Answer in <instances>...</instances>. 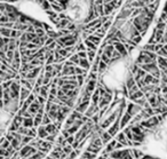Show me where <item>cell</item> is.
I'll use <instances>...</instances> for the list:
<instances>
[{
	"label": "cell",
	"mask_w": 167,
	"mask_h": 159,
	"mask_svg": "<svg viewBox=\"0 0 167 159\" xmlns=\"http://www.w3.org/2000/svg\"><path fill=\"white\" fill-rule=\"evenodd\" d=\"M74 75H76V76H77V75H87V70H85V69L76 65V67H74Z\"/></svg>",
	"instance_id": "37"
},
{
	"label": "cell",
	"mask_w": 167,
	"mask_h": 159,
	"mask_svg": "<svg viewBox=\"0 0 167 159\" xmlns=\"http://www.w3.org/2000/svg\"><path fill=\"white\" fill-rule=\"evenodd\" d=\"M85 40V46H86V50H97V46L94 44V43H92V41H89L88 39H84Z\"/></svg>",
	"instance_id": "23"
},
{
	"label": "cell",
	"mask_w": 167,
	"mask_h": 159,
	"mask_svg": "<svg viewBox=\"0 0 167 159\" xmlns=\"http://www.w3.org/2000/svg\"><path fill=\"white\" fill-rule=\"evenodd\" d=\"M37 151H38V150H37L36 148H33V147H31L30 144H25V146H23L22 148L18 150V157H20V158L30 157V156L35 155Z\"/></svg>",
	"instance_id": "2"
},
{
	"label": "cell",
	"mask_w": 167,
	"mask_h": 159,
	"mask_svg": "<svg viewBox=\"0 0 167 159\" xmlns=\"http://www.w3.org/2000/svg\"><path fill=\"white\" fill-rule=\"evenodd\" d=\"M101 149L102 148H98V147H95V146H93V144H89V147L87 148L86 151H89V152H92V153H95L97 155L100 151H101Z\"/></svg>",
	"instance_id": "35"
},
{
	"label": "cell",
	"mask_w": 167,
	"mask_h": 159,
	"mask_svg": "<svg viewBox=\"0 0 167 159\" xmlns=\"http://www.w3.org/2000/svg\"><path fill=\"white\" fill-rule=\"evenodd\" d=\"M35 33H36L38 37H42V35L46 34V31H45L42 28H40V26H36V28H35Z\"/></svg>",
	"instance_id": "38"
},
{
	"label": "cell",
	"mask_w": 167,
	"mask_h": 159,
	"mask_svg": "<svg viewBox=\"0 0 167 159\" xmlns=\"http://www.w3.org/2000/svg\"><path fill=\"white\" fill-rule=\"evenodd\" d=\"M86 39H88L89 41L94 43V44H95L96 46H98L100 44H101V38H98L97 35H95V34H93V33L89 34V35H88V37H87Z\"/></svg>",
	"instance_id": "24"
},
{
	"label": "cell",
	"mask_w": 167,
	"mask_h": 159,
	"mask_svg": "<svg viewBox=\"0 0 167 159\" xmlns=\"http://www.w3.org/2000/svg\"><path fill=\"white\" fill-rule=\"evenodd\" d=\"M22 34V31H18V30H15L12 29L11 30V34H9V38H14V39H18Z\"/></svg>",
	"instance_id": "32"
},
{
	"label": "cell",
	"mask_w": 167,
	"mask_h": 159,
	"mask_svg": "<svg viewBox=\"0 0 167 159\" xmlns=\"http://www.w3.org/2000/svg\"><path fill=\"white\" fill-rule=\"evenodd\" d=\"M112 45H113V47H115V49H116V50L120 54V56L121 57L128 56V53H127V50H126V48H125V46H124L122 43H120V41H116V43H113Z\"/></svg>",
	"instance_id": "6"
},
{
	"label": "cell",
	"mask_w": 167,
	"mask_h": 159,
	"mask_svg": "<svg viewBox=\"0 0 167 159\" xmlns=\"http://www.w3.org/2000/svg\"><path fill=\"white\" fill-rule=\"evenodd\" d=\"M77 55L79 56V58H87V55H86V50L77 52Z\"/></svg>",
	"instance_id": "52"
},
{
	"label": "cell",
	"mask_w": 167,
	"mask_h": 159,
	"mask_svg": "<svg viewBox=\"0 0 167 159\" xmlns=\"http://www.w3.org/2000/svg\"><path fill=\"white\" fill-rule=\"evenodd\" d=\"M21 11H17V8L15 6H13L11 4H6L5 5V11H4V15H6L8 17V21L9 22H16L18 16H20Z\"/></svg>",
	"instance_id": "1"
},
{
	"label": "cell",
	"mask_w": 167,
	"mask_h": 159,
	"mask_svg": "<svg viewBox=\"0 0 167 159\" xmlns=\"http://www.w3.org/2000/svg\"><path fill=\"white\" fill-rule=\"evenodd\" d=\"M116 135H117V137H116V141H117V142H120L124 147H132V141H128L122 132L117 133Z\"/></svg>",
	"instance_id": "10"
},
{
	"label": "cell",
	"mask_w": 167,
	"mask_h": 159,
	"mask_svg": "<svg viewBox=\"0 0 167 159\" xmlns=\"http://www.w3.org/2000/svg\"><path fill=\"white\" fill-rule=\"evenodd\" d=\"M62 151L68 156V155L72 151V147L70 146V144H65V146H63V147H62Z\"/></svg>",
	"instance_id": "43"
},
{
	"label": "cell",
	"mask_w": 167,
	"mask_h": 159,
	"mask_svg": "<svg viewBox=\"0 0 167 159\" xmlns=\"http://www.w3.org/2000/svg\"><path fill=\"white\" fill-rule=\"evenodd\" d=\"M105 33H107V31H104V30H103V29H102L101 26H100L98 29H96L95 31L93 32V34H95V35H97V37H98V38H101V39H102V38H104V35H105Z\"/></svg>",
	"instance_id": "30"
},
{
	"label": "cell",
	"mask_w": 167,
	"mask_h": 159,
	"mask_svg": "<svg viewBox=\"0 0 167 159\" xmlns=\"http://www.w3.org/2000/svg\"><path fill=\"white\" fill-rule=\"evenodd\" d=\"M81 50H86V46L83 43H79L76 46V52H81Z\"/></svg>",
	"instance_id": "46"
},
{
	"label": "cell",
	"mask_w": 167,
	"mask_h": 159,
	"mask_svg": "<svg viewBox=\"0 0 167 159\" xmlns=\"http://www.w3.org/2000/svg\"><path fill=\"white\" fill-rule=\"evenodd\" d=\"M112 25V20H108L107 22L102 23V25H101V28L104 30V31H108L109 29H110V26Z\"/></svg>",
	"instance_id": "41"
},
{
	"label": "cell",
	"mask_w": 167,
	"mask_h": 159,
	"mask_svg": "<svg viewBox=\"0 0 167 159\" xmlns=\"http://www.w3.org/2000/svg\"><path fill=\"white\" fill-rule=\"evenodd\" d=\"M157 56H163V57H167V50H166V45H163L161 48L156 53Z\"/></svg>",
	"instance_id": "33"
},
{
	"label": "cell",
	"mask_w": 167,
	"mask_h": 159,
	"mask_svg": "<svg viewBox=\"0 0 167 159\" xmlns=\"http://www.w3.org/2000/svg\"><path fill=\"white\" fill-rule=\"evenodd\" d=\"M156 29H157V30H161V31H165V29H166V22H157Z\"/></svg>",
	"instance_id": "44"
},
{
	"label": "cell",
	"mask_w": 167,
	"mask_h": 159,
	"mask_svg": "<svg viewBox=\"0 0 167 159\" xmlns=\"http://www.w3.org/2000/svg\"><path fill=\"white\" fill-rule=\"evenodd\" d=\"M55 138H56V135L55 134H48L47 136L45 137V140L48 141V142H50V143H55Z\"/></svg>",
	"instance_id": "45"
},
{
	"label": "cell",
	"mask_w": 167,
	"mask_h": 159,
	"mask_svg": "<svg viewBox=\"0 0 167 159\" xmlns=\"http://www.w3.org/2000/svg\"><path fill=\"white\" fill-rule=\"evenodd\" d=\"M132 119V116L129 114H127V112H125V114H121V117H120V121H119V127L120 128H124V127H126L127 124L129 123V120Z\"/></svg>",
	"instance_id": "13"
},
{
	"label": "cell",
	"mask_w": 167,
	"mask_h": 159,
	"mask_svg": "<svg viewBox=\"0 0 167 159\" xmlns=\"http://www.w3.org/2000/svg\"><path fill=\"white\" fill-rule=\"evenodd\" d=\"M22 126H23V127H25V128L33 127V118H32V117H29V118H23Z\"/></svg>",
	"instance_id": "22"
},
{
	"label": "cell",
	"mask_w": 167,
	"mask_h": 159,
	"mask_svg": "<svg viewBox=\"0 0 167 159\" xmlns=\"http://www.w3.org/2000/svg\"><path fill=\"white\" fill-rule=\"evenodd\" d=\"M50 157L54 159H61V155H60V152H57V151H55V150H52Z\"/></svg>",
	"instance_id": "47"
},
{
	"label": "cell",
	"mask_w": 167,
	"mask_h": 159,
	"mask_svg": "<svg viewBox=\"0 0 167 159\" xmlns=\"http://www.w3.org/2000/svg\"><path fill=\"white\" fill-rule=\"evenodd\" d=\"M18 159H21V158H20V157H18Z\"/></svg>",
	"instance_id": "60"
},
{
	"label": "cell",
	"mask_w": 167,
	"mask_h": 159,
	"mask_svg": "<svg viewBox=\"0 0 167 159\" xmlns=\"http://www.w3.org/2000/svg\"><path fill=\"white\" fill-rule=\"evenodd\" d=\"M81 158L83 159H95L96 155L95 153L89 152V151H85V152L83 153V156H81Z\"/></svg>",
	"instance_id": "36"
},
{
	"label": "cell",
	"mask_w": 167,
	"mask_h": 159,
	"mask_svg": "<svg viewBox=\"0 0 167 159\" xmlns=\"http://www.w3.org/2000/svg\"><path fill=\"white\" fill-rule=\"evenodd\" d=\"M46 159H54V158H52V157H47Z\"/></svg>",
	"instance_id": "59"
},
{
	"label": "cell",
	"mask_w": 167,
	"mask_h": 159,
	"mask_svg": "<svg viewBox=\"0 0 167 159\" xmlns=\"http://www.w3.org/2000/svg\"><path fill=\"white\" fill-rule=\"evenodd\" d=\"M86 55H87V60H88L89 63L92 64L96 56V50H89V49H88V50H86Z\"/></svg>",
	"instance_id": "26"
},
{
	"label": "cell",
	"mask_w": 167,
	"mask_h": 159,
	"mask_svg": "<svg viewBox=\"0 0 167 159\" xmlns=\"http://www.w3.org/2000/svg\"><path fill=\"white\" fill-rule=\"evenodd\" d=\"M36 100L38 101L39 104H45L46 101H47V99H45V97H42V96H40V95H36Z\"/></svg>",
	"instance_id": "48"
},
{
	"label": "cell",
	"mask_w": 167,
	"mask_h": 159,
	"mask_svg": "<svg viewBox=\"0 0 167 159\" xmlns=\"http://www.w3.org/2000/svg\"><path fill=\"white\" fill-rule=\"evenodd\" d=\"M96 133L98 134V136H100V138H101V141H102V143H103V144H107L108 142H110V141H111V138H112V136H111L108 132H105L104 129H102V128H100Z\"/></svg>",
	"instance_id": "7"
},
{
	"label": "cell",
	"mask_w": 167,
	"mask_h": 159,
	"mask_svg": "<svg viewBox=\"0 0 167 159\" xmlns=\"http://www.w3.org/2000/svg\"><path fill=\"white\" fill-rule=\"evenodd\" d=\"M91 65H92V64L89 63V61H88L87 58H79L78 67L85 69V70H88V69H91Z\"/></svg>",
	"instance_id": "20"
},
{
	"label": "cell",
	"mask_w": 167,
	"mask_h": 159,
	"mask_svg": "<svg viewBox=\"0 0 167 159\" xmlns=\"http://www.w3.org/2000/svg\"><path fill=\"white\" fill-rule=\"evenodd\" d=\"M87 75H77L76 76V80H77V84H78V87H81L85 82V78H86Z\"/></svg>",
	"instance_id": "29"
},
{
	"label": "cell",
	"mask_w": 167,
	"mask_h": 159,
	"mask_svg": "<svg viewBox=\"0 0 167 159\" xmlns=\"http://www.w3.org/2000/svg\"><path fill=\"white\" fill-rule=\"evenodd\" d=\"M22 121H23V117L20 116V114H16L13 118L12 125L9 126V132H16V129L22 125Z\"/></svg>",
	"instance_id": "5"
},
{
	"label": "cell",
	"mask_w": 167,
	"mask_h": 159,
	"mask_svg": "<svg viewBox=\"0 0 167 159\" xmlns=\"http://www.w3.org/2000/svg\"><path fill=\"white\" fill-rule=\"evenodd\" d=\"M98 99H100V93H98V89L95 88V91L93 92V94H92V96H91V101H92L93 104H97Z\"/></svg>",
	"instance_id": "27"
},
{
	"label": "cell",
	"mask_w": 167,
	"mask_h": 159,
	"mask_svg": "<svg viewBox=\"0 0 167 159\" xmlns=\"http://www.w3.org/2000/svg\"><path fill=\"white\" fill-rule=\"evenodd\" d=\"M116 142H117L116 140H112L111 142H108V143H107L108 146H107V148H105V150H104V151H105L107 153H110V152H111L113 149H115V144H116Z\"/></svg>",
	"instance_id": "31"
},
{
	"label": "cell",
	"mask_w": 167,
	"mask_h": 159,
	"mask_svg": "<svg viewBox=\"0 0 167 159\" xmlns=\"http://www.w3.org/2000/svg\"><path fill=\"white\" fill-rule=\"evenodd\" d=\"M103 1V4H108V2H110L111 0H102Z\"/></svg>",
	"instance_id": "57"
},
{
	"label": "cell",
	"mask_w": 167,
	"mask_h": 159,
	"mask_svg": "<svg viewBox=\"0 0 167 159\" xmlns=\"http://www.w3.org/2000/svg\"><path fill=\"white\" fill-rule=\"evenodd\" d=\"M39 108H40V104L38 103V101H37V100H35L33 102L31 103L30 105H29V108H28V111H29L30 114H32L33 117H35V114L38 112V109H39Z\"/></svg>",
	"instance_id": "15"
},
{
	"label": "cell",
	"mask_w": 167,
	"mask_h": 159,
	"mask_svg": "<svg viewBox=\"0 0 167 159\" xmlns=\"http://www.w3.org/2000/svg\"><path fill=\"white\" fill-rule=\"evenodd\" d=\"M142 80H143L144 85H159V79L155 78L150 73H145V76L142 78Z\"/></svg>",
	"instance_id": "9"
},
{
	"label": "cell",
	"mask_w": 167,
	"mask_h": 159,
	"mask_svg": "<svg viewBox=\"0 0 167 159\" xmlns=\"http://www.w3.org/2000/svg\"><path fill=\"white\" fill-rule=\"evenodd\" d=\"M131 153L134 159H140L141 157H143L144 155V152L142 150H140V149H132Z\"/></svg>",
	"instance_id": "21"
},
{
	"label": "cell",
	"mask_w": 167,
	"mask_h": 159,
	"mask_svg": "<svg viewBox=\"0 0 167 159\" xmlns=\"http://www.w3.org/2000/svg\"><path fill=\"white\" fill-rule=\"evenodd\" d=\"M119 121H120V116H117V118L115 119V121L112 123V125L109 127L108 129V133L111 135V136H115L118 132H119L120 127H119Z\"/></svg>",
	"instance_id": "4"
},
{
	"label": "cell",
	"mask_w": 167,
	"mask_h": 159,
	"mask_svg": "<svg viewBox=\"0 0 167 159\" xmlns=\"http://www.w3.org/2000/svg\"><path fill=\"white\" fill-rule=\"evenodd\" d=\"M45 129H46L47 134H55V135H57V132H59V129L56 128V126H55L54 123H50L48 125H45Z\"/></svg>",
	"instance_id": "18"
},
{
	"label": "cell",
	"mask_w": 167,
	"mask_h": 159,
	"mask_svg": "<svg viewBox=\"0 0 167 159\" xmlns=\"http://www.w3.org/2000/svg\"><path fill=\"white\" fill-rule=\"evenodd\" d=\"M31 91H29L28 88H25L23 86H21L20 88V96H18V101H24L29 95H30Z\"/></svg>",
	"instance_id": "17"
},
{
	"label": "cell",
	"mask_w": 167,
	"mask_h": 159,
	"mask_svg": "<svg viewBox=\"0 0 167 159\" xmlns=\"http://www.w3.org/2000/svg\"><path fill=\"white\" fill-rule=\"evenodd\" d=\"M91 119H92V121H93L94 124H98V123H100V117H98L97 114H93V116L91 117Z\"/></svg>",
	"instance_id": "50"
},
{
	"label": "cell",
	"mask_w": 167,
	"mask_h": 159,
	"mask_svg": "<svg viewBox=\"0 0 167 159\" xmlns=\"http://www.w3.org/2000/svg\"><path fill=\"white\" fill-rule=\"evenodd\" d=\"M98 110H100V108L97 106V104H89L88 105V108L86 109V111L84 112V116H86V117H88V118H91L93 114H95L98 112Z\"/></svg>",
	"instance_id": "11"
},
{
	"label": "cell",
	"mask_w": 167,
	"mask_h": 159,
	"mask_svg": "<svg viewBox=\"0 0 167 159\" xmlns=\"http://www.w3.org/2000/svg\"><path fill=\"white\" fill-rule=\"evenodd\" d=\"M68 156H69V158H68V159H76V157H77L78 155L76 153V151H74V150H72V151L69 153V155H68Z\"/></svg>",
	"instance_id": "55"
},
{
	"label": "cell",
	"mask_w": 167,
	"mask_h": 159,
	"mask_svg": "<svg viewBox=\"0 0 167 159\" xmlns=\"http://www.w3.org/2000/svg\"><path fill=\"white\" fill-rule=\"evenodd\" d=\"M70 116H72L74 119H81V117H83V114H80V112H78V111H72V114H70Z\"/></svg>",
	"instance_id": "49"
},
{
	"label": "cell",
	"mask_w": 167,
	"mask_h": 159,
	"mask_svg": "<svg viewBox=\"0 0 167 159\" xmlns=\"http://www.w3.org/2000/svg\"><path fill=\"white\" fill-rule=\"evenodd\" d=\"M131 13H132V8H126V7H124V8L121 9V11L117 15L116 20H128Z\"/></svg>",
	"instance_id": "12"
},
{
	"label": "cell",
	"mask_w": 167,
	"mask_h": 159,
	"mask_svg": "<svg viewBox=\"0 0 167 159\" xmlns=\"http://www.w3.org/2000/svg\"><path fill=\"white\" fill-rule=\"evenodd\" d=\"M125 129H124V134H125V136H126V138L128 140V141H132V138H133V133H132L131 131V127H129V125L127 126V127H124Z\"/></svg>",
	"instance_id": "28"
},
{
	"label": "cell",
	"mask_w": 167,
	"mask_h": 159,
	"mask_svg": "<svg viewBox=\"0 0 167 159\" xmlns=\"http://www.w3.org/2000/svg\"><path fill=\"white\" fill-rule=\"evenodd\" d=\"M52 123V120H50V118L48 117L47 114H42V119H41V125H48V124H50Z\"/></svg>",
	"instance_id": "39"
},
{
	"label": "cell",
	"mask_w": 167,
	"mask_h": 159,
	"mask_svg": "<svg viewBox=\"0 0 167 159\" xmlns=\"http://www.w3.org/2000/svg\"><path fill=\"white\" fill-rule=\"evenodd\" d=\"M69 61H71L74 65H78V63H79V56L77 55V53L71 54V55L69 56Z\"/></svg>",
	"instance_id": "34"
},
{
	"label": "cell",
	"mask_w": 167,
	"mask_h": 159,
	"mask_svg": "<svg viewBox=\"0 0 167 159\" xmlns=\"http://www.w3.org/2000/svg\"><path fill=\"white\" fill-rule=\"evenodd\" d=\"M144 94L142 93L141 89H137V91H135L134 93H132V94H128V99L131 100L132 102L133 101H135L136 99H140V97H142Z\"/></svg>",
	"instance_id": "19"
},
{
	"label": "cell",
	"mask_w": 167,
	"mask_h": 159,
	"mask_svg": "<svg viewBox=\"0 0 167 159\" xmlns=\"http://www.w3.org/2000/svg\"><path fill=\"white\" fill-rule=\"evenodd\" d=\"M95 159H107L105 157H103V156H101V157H98V158H95Z\"/></svg>",
	"instance_id": "58"
},
{
	"label": "cell",
	"mask_w": 167,
	"mask_h": 159,
	"mask_svg": "<svg viewBox=\"0 0 167 159\" xmlns=\"http://www.w3.org/2000/svg\"><path fill=\"white\" fill-rule=\"evenodd\" d=\"M44 71H45V72H52V71H53V64H46Z\"/></svg>",
	"instance_id": "54"
},
{
	"label": "cell",
	"mask_w": 167,
	"mask_h": 159,
	"mask_svg": "<svg viewBox=\"0 0 167 159\" xmlns=\"http://www.w3.org/2000/svg\"><path fill=\"white\" fill-rule=\"evenodd\" d=\"M74 120H76V119H74V118H73L72 116H70V117H69V118L67 119V121L64 123V128H69V127H70L71 125H73Z\"/></svg>",
	"instance_id": "40"
},
{
	"label": "cell",
	"mask_w": 167,
	"mask_h": 159,
	"mask_svg": "<svg viewBox=\"0 0 167 159\" xmlns=\"http://www.w3.org/2000/svg\"><path fill=\"white\" fill-rule=\"evenodd\" d=\"M143 50H148V52H154L155 53V44H145L142 48Z\"/></svg>",
	"instance_id": "42"
},
{
	"label": "cell",
	"mask_w": 167,
	"mask_h": 159,
	"mask_svg": "<svg viewBox=\"0 0 167 159\" xmlns=\"http://www.w3.org/2000/svg\"><path fill=\"white\" fill-rule=\"evenodd\" d=\"M41 119H42V114H36L33 117V127H38L39 125H41Z\"/></svg>",
	"instance_id": "25"
},
{
	"label": "cell",
	"mask_w": 167,
	"mask_h": 159,
	"mask_svg": "<svg viewBox=\"0 0 167 159\" xmlns=\"http://www.w3.org/2000/svg\"><path fill=\"white\" fill-rule=\"evenodd\" d=\"M65 141H67V143H68V144H70V146H71L72 143H73V141H74V136H73V135H69V136L65 138Z\"/></svg>",
	"instance_id": "53"
},
{
	"label": "cell",
	"mask_w": 167,
	"mask_h": 159,
	"mask_svg": "<svg viewBox=\"0 0 167 159\" xmlns=\"http://www.w3.org/2000/svg\"><path fill=\"white\" fill-rule=\"evenodd\" d=\"M89 103H91V101H81L80 103H78V104L76 105V111H78V112L84 114V112L86 111V109L88 108Z\"/></svg>",
	"instance_id": "14"
},
{
	"label": "cell",
	"mask_w": 167,
	"mask_h": 159,
	"mask_svg": "<svg viewBox=\"0 0 167 159\" xmlns=\"http://www.w3.org/2000/svg\"><path fill=\"white\" fill-rule=\"evenodd\" d=\"M126 112L127 114H129L133 117V116H135L136 114H139L140 111H141V106L140 105H137V104H135L134 102H129V103H126Z\"/></svg>",
	"instance_id": "3"
},
{
	"label": "cell",
	"mask_w": 167,
	"mask_h": 159,
	"mask_svg": "<svg viewBox=\"0 0 167 159\" xmlns=\"http://www.w3.org/2000/svg\"><path fill=\"white\" fill-rule=\"evenodd\" d=\"M47 132H46V129H45V126L44 125H39L37 127V136L38 138H45V137L47 136Z\"/></svg>",
	"instance_id": "16"
},
{
	"label": "cell",
	"mask_w": 167,
	"mask_h": 159,
	"mask_svg": "<svg viewBox=\"0 0 167 159\" xmlns=\"http://www.w3.org/2000/svg\"><path fill=\"white\" fill-rule=\"evenodd\" d=\"M136 1L139 2V5H140L141 8H143L144 6H146L149 4V0H136Z\"/></svg>",
	"instance_id": "51"
},
{
	"label": "cell",
	"mask_w": 167,
	"mask_h": 159,
	"mask_svg": "<svg viewBox=\"0 0 167 159\" xmlns=\"http://www.w3.org/2000/svg\"><path fill=\"white\" fill-rule=\"evenodd\" d=\"M69 135H70V134L68 133V131H67L65 128H64V129H62V136L64 137V138H67V137L69 136Z\"/></svg>",
	"instance_id": "56"
},
{
	"label": "cell",
	"mask_w": 167,
	"mask_h": 159,
	"mask_svg": "<svg viewBox=\"0 0 167 159\" xmlns=\"http://www.w3.org/2000/svg\"><path fill=\"white\" fill-rule=\"evenodd\" d=\"M156 63H157V67L160 71H166L167 72V57L157 56Z\"/></svg>",
	"instance_id": "8"
}]
</instances>
